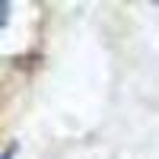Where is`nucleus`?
Here are the masks:
<instances>
[{
  "label": "nucleus",
  "instance_id": "1",
  "mask_svg": "<svg viewBox=\"0 0 159 159\" xmlns=\"http://www.w3.org/2000/svg\"><path fill=\"white\" fill-rule=\"evenodd\" d=\"M7 19H10V3L0 0V25H7Z\"/></svg>",
  "mask_w": 159,
  "mask_h": 159
},
{
  "label": "nucleus",
  "instance_id": "2",
  "mask_svg": "<svg viewBox=\"0 0 159 159\" xmlns=\"http://www.w3.org/2000/svg\"><path fill=\"white\" fill-rule=\"evenodd\" d=\"M13 153H16V147H10V150H3V153H0V159H13Z\"/></svg>",
  "mask_w": 159,
  "mask_h": 159
}]
</instances>
